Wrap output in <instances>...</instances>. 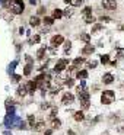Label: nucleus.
Returning a JSON list of instances; mask_svg holds the SVG:
<instances>
[{"label": "nucleus", "instance_id": "72a5a7b5", "mask_svg": "<svg viewBox=\"0 0 124 135\" xmlns=\"http://www.w3.org/2000/svg\"><path fill=\"white\" fill-rule=\"evenodd\" d=\"M99 20H101V22H109L111 19H109V17H105V16H101L99 17Z\"/></svg>", "mask_w": 124, "mask_h": 135}, {"label": "nucleus", "instance_id": "58836bf2", "mask_svg": "<svg viewBox=\"0 0 124 135\" xmlns=\"http://www.w3.org/2000/svg\"><path fill=\"white\" fill-rule=\"evenodd\" d=\"M121 29H123V31H124V25H123V26H121Z\"/></svg>", "mask_w": 124, "mask_h": 135}, {"label": "nucleus", "instance_id": "2f4dec72", "mask_svg": "<svg viewBox=\"0 0 124 135\" xmlns=\"http://www.w3.org/2000/svg\"><path fill=\"white\" fill-rule=\"evenodd\" d=\"M72 13H73L72 9H69V7H67L66 10H63V16H72Z\"/></svg>", "mask_w": 124, "mask_h": 135}, {"label": "nucleus", "instance_id": "423d86ee", "mask_svg": "<svg viewBox=\"0 0 124 135\" xmlns=\"http://www.w3.org/2000/svg\"><path fill=\"white\" fill-rule=\"evenodd\" d=\"M63 42H64V36H63V35H56V36L51 38V45H53V47H58V45H61Z\"/></svg>", "mask_w": 124, "mask_h": 135}, {"label": "nucleus", "instance_id": "20e7f679", "mask_svg": "<svg viewBox=\"0 0 124 135\" xmlns=\"http://www.w3.org/2000/svg\"><path fill=\"white\" fill-rule=\"evenodd\" d=\"M101 4H102V7L104 9H108V10H115L117 9V1L115 0H102Z\"/></svg>", "mask_w": 124, "mask_h": 135}, {"label": "nucleus", "instance_id": "5701e85b", "mask_svg": "<svg viewBox=\"0 0 124 135\" xmlns=\"http://www.w3.org/2000/svg\"><path fill=\"white\" fill-rule=\"evenodd\" d=\"M80 39H82L83 42H86V44L91 42V36H89L88 34H82V35H80Z\"/></svg>", "mask_w": 124, "mask_h": 135}, {"label": "nucleus", "instance_id": "473e14b6", "mask_svg": "<svg viewBox=\"0 0 124 135\" xmlns=\"http://www.w3.org/2000/svg\"><path fill=\"white\" fill-rule=\"evenodd\" d=\"M64 47H66V52H69V51H70V47H72V42H70V41H67V42L64 44Z\"/></svg>", "mask_w": 124, "mask_h": 135}, {"label": "nucleus", "instance_id": "4c0bfd02", "mask_svg": "<svg viewBox=\"0 0 124 135\" xmlns=\"http://www.w3.org/2000/svg\"><path fill=\"white\" fill-rule=\"evenodd\" d=\"M64 1H66V3H70V0H64Z\"/></svg>", "mask_w": 124, "mask_h": 135}, {"label": "nucleus", "instance_id": "cd10ccee", "mask_svg": "<svg viewBox=\"0 0 124 135\" xmlns=\"http://www.w3.org/2000/svg\"><path fill=\"white\" fill-rule=\"evenodd\" d=\"M83 3V0H70V4L74 6V7H77V6H80Z\"/></svg>", "mask_w": 124, "mask_h": 135}, {"label": "nucleus", "instance_id": "0eeeda50", "mask_svg": "<svg viewBox=\"0 0 124 135\" xmlns=\"http://www.w3.org/2000/svg\"><path fill=\"white\" fill-rule=\"evenodd\" d=\"M74 100V94L73 93H70V92H66L64 94H63V97H61V102L63 103H72V102Z\"/></svg>", "mask_w": 124, "mask_h": 135}, {"label": "nucleus", "instance_id": "a211bd4d", "mask_svg": "<svg viewBox=\"0 0 124 135\" xmlns=\"http://www.w3.org/2000/svg\"><path fill=\"white\" fill-rule=\"evenodd\" d=\"M83 63H85V58H83V57H76V58L73 60V66H74V67L82 66Z\"/></svg>", "mask_w": 124, "mask_h": 135}, {"label": "nucleus", "instance_id": "c85d7f7f", "mask_svg": "<svg viewBox=\"0 0 124 135\" xmlns=\"http://www.w3.org/2000/svg\"><path fill=\"white\" fill-rule=\"evenodd\" d=\"M64 84H66L67 87H73V86H74V80H73V78H67V80H64Z\"/></svg>", "mask_w": 124, "mask_h": 135}, {"label": "nucleus", "instance_id": "412c9836", "mask_svg": "<svg viewBox=\"0 0 124 135\" xmlns=\"http://www.w3.org/2000/svg\"><path fill=\"white\" fill-rule=\"evenodd\" d=\"M45 51H47L45 48H40V50L37 51V58H38V60H42V58H44V55H45Z\"/></svg>", "mask_w": 124, "mask_h": 135}, {"label": "nucleus", "instance_id": "7c9ffc66", "mask_svg": "<svg viewBox=\"0 0 124 135\" xmlns=\"http://www.w3.org/2000/svg\"><path fill=\"white\" fill-rule=\"evenodd\" d=\"M91 12H92V7H91V6H86V7L82 10V15H83V16H85V15H89Z\"/></svg>", "mask_w": 124, "mask_h": 135}, {"label": "nucleus", "instance_id": "a878e982", "mask_svg": "<svg viewBox=\"0 0 124 135\" xmlns=\"http://www.w3.org/2000/svg\"><path fill=\"white\" fill-rule=\"evenodd\" d=\"M101 29H102V25H101V23H95V25L92 26V34L98 32V31H101Z\"/></svg>", "mask_w": 124, "mask_h": 135}, {"label": "nucleus", "instance_id": "dca6fc26", "mask_svg": "<svg viewBox=\"0 0 124 135\" xmlns=\"http://www.w3.org/2000/svg\"><path fill=\"white\" fill-rule=\"evenodd\" d=\"M83 20H85L86 23H93V22H95V16H93L92 13H89V15H85V16H83Z\"/></svg>", "mask_w": 124, "mask_h": 135}, {"label": "nucleus", "instance_id": "9d476101", "mask_svg": "<svg viewBox=\"0 0 124 135\" xmlns=\"http://www.w3.org/2000/svg\"><path fill=\"white\" fill-rule=\"evenodd\" d=\"M102 83L104 84H111V83H114V76L112 74H104V77H102Z\"/></svg>", "mask_w": 124, "mask_h": 135}, {"label": "nucleus", "instance_id": "c756f323", "mask_svg": "<svg viewBox=\"0 0 124 135\" xmlns=\"http://www.w3.org/2000/svg\"><path fill=\"white\" fill-rule=\"evenodd\" d=\"M28 124H29V127H34V124H35V116L34 115L28 116Z\"/></svg>", "mask_w": 124, "mask_h": 135}, {"label": "nucleus", "instance_id": "f704fd0d", "mask_svg": "<svg viewBox=\"0 0 124 135\" xmlns=\"http://www.w3.org/2000/svg\"><path fill=\"white\" fill-rule=\"evenodd\" d=\"M48 108H50L48 103H42V105H41V109H42V110H44V109H48Z\"/></svg>", "mask_w": 124, "mask_h": 135}, {"label": "nucleus", "instance_id": "393cba45", "mask_svg": "<svg viewBox=\"0 0 124 135\" xmlns=\"http://www.w3.org/2000/svg\"><path fill=\"white\" fill-rule=\"evenodd\" d=\"M101 63H102V64H108V63H109V55H108V54H105V55H101Z\"/></svg>", "mask_w": 124, "mask_h": 135}, {"label": "nucleus", "instance_id": "aec40b11", "mask_svg": "<svg viewBox=\"0 0 124 135\" xmlns=\"http://www.w3.org/2000/svg\"><path fill=\"white\" fill-rule=\"evenodd\" d=\"M31 73H32V66H31V64H26L24 68V76H29Z\"/></svg>", "mask_w": 124, "mask_h": 135}, {"label": "nucleus", "instance_id": "b1692460", "mask_svg": "<svg viewBox=\"0 0 124 135\" xmlns=\"http://www.w3.org/2000/svg\"><path fill=\"white\" fill-rule=\"evenodd\" d=\"M51 125H53V128H54V129H56V128H60V125H61V122H60V121H58V119H51Z\"/></svg>", "mask_w": 124, "mask_h": 135}, {"label": "nucleus", "instance_id": "ddd939ff", "mask_svg": "<svg viewBox=\"0 0 124 135\" xmlns=\"http://www.w3.org/2000/svg\"><path fill=\"white\" fill-rule=\"evenodd\" d=\"M73 118H74V121H76V122H80V121H83V119H85V115H83L82 110H79V112H74Z\"/></svg>", "mask_w": 124, "mask_h": 135}, {"label": "nucleus", "instance_id": "f257e3e1", "mask_svg": "<svg viewBox=\"0 0 124 135\" xmlns=\"http://www.w3.org/2000/svg\"><path fill=\"white\" fill-rule=\"evenodd\" d=\"M10 12L12 13H15V15H21L22 12H24V1L22 0H13L12 3H10Z\"/></svg>", "mask_w": 124, "mask_h": 135}, {"label": "nucleus", "instance_id": "6e6552de", "mask_svg": "<svg viewBox=\"0 0 124 135\" xmlns=\"http://www.w3.org/2000/svg\"><path fill=\"white\" fill-rule=\"evenodd\" d=\"M25 87H26V90H28L29 94H34V92L38 89V87H37V83H35V80H34V81H28V83L25 84Z\"/></svg>", "mask_w": 124, "mask_h": 135}, {"label": "nucleus", "instance_id": "e433bc0d", "mask_svg": "<svg viewBox=\"0 0 124 135\" xmlns=\"http://www.w3.org/2000/svg\"><path fill=\"white\" fill-rule=\"evenodd\" d=\"M44 135H51V131H50V129H48V131H47V132H45V134H44Z\"/></svg>", "mask_w": 124, "mask_h": 135}, {"label": "nucleus", "instance_id": "4be33fe9", "mask_svg": "<svg viewBox=\"0 0 124 135\" xmlns=\"http://www.w3.org/2000/svg\"><path fill=\"white\" fill-rule=\"evenodd\" d=\"M53 22H54V19H53V17H50V16H45V17H44V25L51 26V25H53Z\"/></svg>", "mask_w": 124, "mask_h": 135}, {"label": "nucleus", "instance_id": "1a4fd4ad", "mask_svg": "<svg viewBox=\"0 0 124 135\" xmlns=\"http://www.w3.org/2000/svg\"><path fill=\"white\" fill-rule=\"evenodd\" d=\"M32 128L35 129V131H37V132H42V131L45 129V122H44V121H40V122H35Z\"/></svg>", "mask_w": 124, "mask_h": 135}, {"label": "nucleus", "instance_id": "c9c22d12", "mask_svg": "<svg viewBox=\"0 0 124 135\" xmlns=\"http://www.w3.org/2000/svg\"><path fill=\"white\" fill-rule=\"evenodd\" d=\"M44 12H45V7H40V9H38V13H40V15H44Z\"/></svg>", "mask_w": 124, "mask_h": 135}, {"label": "nucleus", "instance_id": "39448f33", "mask_svg": "<svg viewBox=\"0 0 124 135\" xmlns=\"http://www.w3.org/2000/svg\"><path fill=\"white\" fill-rule=\"evenodd\" d=\"M67 64H69V61L67 60H60L57 64H56V67H54V71L56 73H63L64 70H66V67H67Z\"/></svg>", "mask_w": 124, "mask_h": 135}, {"label": "nucleus", "instance_id": "4468645a", "mask_svg": "<svg viewBox=\"0 0 124 135\" xmlns=\"http://www.w3.org/2000/svg\"><path fill=\"white\" fill-rule=\"evenodd\" d=\"M53 19H60V17H63V10H60V9H54L53 10Z\"/></svg>", "mask_w": 124, "mask_h": 135}, {"label": "nucleus", "instance_id": "6ab92c4d", "mask_svg": "<svg viewBox=\"0 0 124 135\" xmlns=\"http://www.w3.org/2000/svg\"><path fill=\"white\" fill-rule=\"evenodd\" d=\"M40 41H41V35H38V34L32 35V36L29 38V44H38Z\"/></svg>", "mask_w": 124, "mask_h": 135}, {"label": "nucleus", "instance_id": "f8f14e48", "mask_svg": "<svg viewBox=\"0 0 124 135\" xmlns=\"http://www.w3.org/2000/svg\"><path fill=\"white\" fill-rule=\"evenodd\" d=\"M29 25L32 26V28L40 26V17L38 16H31V19H29Z\"/></svg>", "mask_w": 124, "mask_h": 135}, {"label": "nucleus", "instance_id": "ea45409f", "mask_svg": "<svg viewBox=\"0 0 124 135\" xmlns=\"http://www.w3.org/2000/svg\"><path fill=\"white\" fill-rule=\"evenodd\" d=\"M10 1H13V0H10Z\"/></svg>", "mask_w": 124, "mask_h": 135}, {"label": "nucleus", "instance_id": "2eb2a0df", "mask_svg": "<svg viewBox=\"0 0 124 135\" xmlns=\"http://www.w3.org/2000/svg\"><path fill=\"white\" fill-rule=\"evenodd\" d=\"M26 93H28V90H26L25 84H24V86H19V87H18V96L24 97V96H26Z\"/></svg>", "mask_w": 124, "mask_h": 135}, {"label": "nucleus", "instance_id": "9b49d317", "mask_svg": "<svg viewBox=\"0 0 124 135\" xmlns=\"http://www.w3.org/2000/svg\"><path fill=\"white\" fill-rule=\"evenodd\" d=\"M93 51H95L93 45H91V44H86V45H85V48L82 50V52L85 54V55H89V54H92Z\"/></svg>", "mask_w": 124, "mask_h": 135}, {"label": "nucleus", "instance_id": "f03ea898", "mask_svg": "<svg viewBox=\"0 0 124 135\" xmlns=\"http://www.w3.org/2000/svg\"><path fill=\"white\" fill-rule=\"evenodd\" d=\"M114 99H115V93L112 92V90H105V92L102 93V96H101V102H102L104 105L112 103Z\"/></svg>", "mask_w": 124, "mask_h": 135}, {"label": "nucleus", "instance_id": "7ed1b4c3", "mask_svg": "<svg viewBox=\"0 0 124 135\" xmlns=\"http://www.w3.org/2000/svg\"><path fill=\"white\" fill-rule=\"evenodd\" d=\"M79 100H80V105H82L83 109H88L89 108V93L82 90L79 93Z\"/></svg>", "mask_w": 124, "mask_h": 135}, {"label": "nucleus", "instance_id": "bb28decb", "mask_svg": "<svg viewBox=\"0 0 124 135\" xmlns=\"http://www.w3.org/2000/svg\"><path fill=\"white\" fill-rule=\"evenodd\" d=\"M56 115H57V108H53V109H51V112H50L48 119H50V121H51V119H54V118H56Z\"/></svg>", "mask_w": 124, "mask_h": 135}, {"label": "nucleus", "instance_id": "f3484780", "mask_svg": "<svg viewBox=\"0 0 124 135\" xmlns=\"http://www.w3.org/2000/svg\"><path fill=\"white\" fill-rule=\"evenodd\" d=\"M76 77H77V78L85 80V78H88V71H86V70H80V71H77V73H76Z\"/></svg>", "mask_w": 124, "mask_h": 135}]
</instances>
